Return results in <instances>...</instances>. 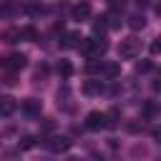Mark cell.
I'll return each mask as SVG.
<instances>
[{
    "label": "cell",
    "mask_w": 161,
    "mask_h": 161,
    "mask_svg": "<svg viewBox=\"0 0 161 161\" xmlns=\"http://www.w3.org/2000/svg\"><path fill=\"white\" fill-rule=\"evenodd\" d=\"M138 53H141V40H138L136 35H128V38L121 40V45H118V58H123V60H133Z\"/></svg>",
    "instance_id": "1"
},
{
    "label": "cell",
    "mask_w": 161,
    "mask_h": 161,
    "mask_svg": "<svg viewBox=\"0 0 161 161\" xmlns=\"http://www.w3.org/2000/svg\"><path fill=\"white\" fill-rule=\"evenodd\" d=\"M136 3H138V5H146V3H148V0H136Z\"/></svg>",
    "instance_id": "17"
},
{
    "label": "cell",
    "mask_w": 161,
    "mask_h": 161,
    "mask_svg": "<svg viewBox=\"0 0 161 161\" xmlns=\"http://www.w3.org/2000/svg\"><path fill=\"white\" fill-rule=\"evenodd\" d=\"M70 15H73V20H88L91 18V5L88 3H78V5L70 8Z\"/></svg>",
    "instance_id": "6"
},
{
    "label": "cell",
    "mask_w": 161,
    "mask_h": 161,
    "mask_svg": "<svg viewBox=\"0 0 161 161\" xmlns=\"http://www.w3.org/2000/svg\"><path fill=\"white\" fill-rule=\"evenodd\" d=\"M148 70H153V63H151V60H141V63H136V73H148Z\"/></svg>",
    "instance_id": "13"
},
{
    "label": "cell",
    "mask_w": 161,
    "mask_h": 161,
    "mask_svg": "<svg viewBox=\"0 0 161 161\" xmlns=\"http://www.w3.org/2000/svg\"><path fill=\"white\" fill-rule=\"evenodd\" d=\"M143 113H146V116L151 118V116L156 113V106H153V103H146V108H143Z\"/></svg>",
    "instance_id": "16"
},
{
    "label": "cell",
    "mask_w": 161,
    "mask_h": 161,
    "mask_svg": "<svg viewBox=\"0 0 161 161\" xmlns=\"http://www.w3.org/2000/svg\"><path fill=\"white\" fill-rule=\"evenodd\" d=\"M58 73H60L63 78H70V75H73V63H70V60H58Z\"/></svg>",
    "instance_id": "10"
},
{
    "label": "cell",
    "mask_w": 161,
    "mask_h": 161,
    "mask_svg": "<svg viewBox=\"0 0 161 161\" xmlns=\"http://www.w3.org/2000/svg\"><path fill=\"white\" fill-rule=\"evenodd\" d=\"M86 128H91V131H101V128H106V113H101V111H91V113L86 116Z\"/></svg>",
    "instance_id": "2"
},
{
    "label": "cell",
    "mask_w": 161,
    "mask_h": 161,
    "mask_svg": "<svg viewBox=\"0 0 161 161\" xmlns=\"http://www.w3.org/2000/svg\"><path fill=\"white\" fill-rule=\"evenodd\" d=\"M78 40H80V35H78V33H65L63 48H78Z\"/></svg>",
    "instance_id": "12"
},
{
    "label": "cell",
    "mask_w": 161,
    "mask_h": 161,
    "mask_svg": "<svg viewBox=\"0 0 161 161\" xmlns=\"http://www.w3.org/2000/svg\"><path fill=\"white\" fill-rule=\"evenodd\" d=\"M128 25H131L133 30H138V28H143V25H146V18H143L141 13H136V15H131V18H128Z\"/></svg>",
    "instance_id": "11"
},
{
    "label": "cell",
    "mask_w": 161,
    "mask_h": 161,
    "mask_svg": "<svg viewBox=\"0 0 161 161\" xmlns=\"http://www.w3.org/2000/svg\"><path fill=\"white\" fill-rule=\"evenodd\" d=\"M80 91H83L86 96H98V93L103 91V83H101V80H86Z\"/></svg>",
    "instance_id": "9"
},
{
    "label": "cell",
    "mask_w": 161,
    "mask_h": 161,
    "mask_svg": "<svg viewBox=\"0 0 161 161\" xmlns=\"http://www.w3.org/2000/svg\"><path fill=\"white\" fill-rule=\"evenodd\" d=\"M18 111V101L13 98V96H0V116H13Z\"/></svg>",
    "instance_id": "4"
},
{
    "label": "cell",
    "mask_w": 161,
    "mask_h": 161,
    "mask_svg": "<svg viewBox=\"0 0 161 161\" xmlns=\"http://www.w3.org/2000/svg\"><path fill=\"white\" fill-rule=\"evenodd\" d=\"M33 143H35V138H33V136H23V138L18 141V146H20V148H30Z\"/></svg>",
    "instance_id": "15"
},
{
    "label": "cell",
    "mask_w": 161,
    "mask_h": 161,
    "mask_svg": "<svg viewBox=\"0 0 161 161\" xmlns=\"http://www.w3.org/2000/svg\"><path fill=\"white\" fill-rule=\"evenodd\" d=\"M70 143H73V141H70L68 136H53V138L48 141V148H50L53 153H63V151L70 148Z\"/></svg>",
    "instance_id": "3"
},
{
    "label": "cell",
    "mask_w": 161,
    "mask_h": 161,
    "mask_svg": "<svg viewBox=\"0 0 161 161\" xmlns=\"http://www.w3.org/2000/svg\"><path fill=\"white\" fill-rule=\"evenodd\" d=\"M101 73L106 78H118L121 75V65L118 63H101Z\"/></svg>",
    "instance_id": "8"
},
{
    "label": "cell",
    "mask_w": 161,
    "mask_h": 161,
    "mask_svg": "<svg viewBox=\"0 0 161 161\" xmlns=\"http://www.w3.org/2000/svg\"><path fill=\"white\" fill-rule=\"evenodd\" d=\"M20 108H23V113H25V116H40L43 103H40L38 98H25V101L20 103Z\"/></svg>",
    "instance_id": "5"
},
{
    "label": "cell",
    "mask_w": 161,
    "mask_h": 161,
    "mask_svg": "<svg viewBox=\"0 0 161 161\" xmlns=\"http://www.w3.org/2000/svg\"><path fill=\"white\" fill-rule=\"evenodd\" d=\"M25 63H28V55L25 53H10L8 55V68H13V70L25 68Z\"/></svg>",
    "instance_id": "7"
},
{
    "label": "cell",
    "mask_w": 161,
    "mask_h": 161,
    "mask_svg": "<svg viewBox=\"0 0 161 161\" xmlns=\"http://www.w3.org/2000/svg\"><path fill=\"white\" fill-rule=\"evenodd\" d=\"M20 38H28V40H35V38H38V33H35V28H23V30H20Z\"/></svg>",
    "instance_id": "14"
}]
</instances>
